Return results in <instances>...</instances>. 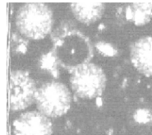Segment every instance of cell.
Listing matches in <instances>:
<instances>
[{"mask_svg": "<svg viewBox=\"0 0 152 135\" xmlns=\"http://www.w3.org/2000/svg\"><path fill=\"white\" fill-rule=\"evenodd\" d=\"M71 70L72 88L81 98H96L105 88L106 78L102 69L97 65L86 63L78 65Z\"/></svg>", "mask_w": 152, "mask_h": 135, "instance_id": "2", "label": "cell"}, {"mask_svg": "<svg viewBox=\"0 0 152 135\" xmlns=\"http://www.w3.org/2000/svg\"><path fill=\"white\" fill-rule=\"evenodd\" d=\"M35 101L41 114L47 117H59L69 110L71 95L63 83L50 82L37 90Z\"/></svg>", "mask_w": 152, "mask_h": 135, "instance_id": "3", "label": "cell"}, {"mask_svg": "<svg viewBox=\"0 0 152 135\" xmlns=\"http://www.w3.org/2000/svg\"><path fill=\"white\" fill-rule=\"evenodd\" d=\"M136 120L139 122L146 123L149 120H151V114L145 110H139L136 115Z\"/></svg>", "mask_w": 152, "mask_h": 135, "instance_id": "12", "label": "cell"}, {"mask_svg": "<svg viewBox=\"0 0 152 135\" xmlns=\"http://www.w3.org/2000/svg\"><path fill=\"white\" fill-rule=\"evenodd\" d=\"M89 45L88 40L78 32L69 33L64 37V39H59L57 42L56 54L64 53L65 54V64L67 65V61L72 60L71 69L78 65L88 63L91 57L90 51L77 50V47H81Z\"/></svg>", "mask_w": 152, "mask_h": 135, "instance_id": "5", "label": "cell"}, {"mask_svg": "<svg viewBox=\"0 0 152 135\" xmlns=\"http://www.w3.org/2000/svg\"><path fill=\"white\" fill-rule=\"evenodd\" d=\"M71 10L78 21L85 24L95 22L102 17L104 4L102 3H74Z\"/></svg>", "mask_w": 152, "mask_h": 135, "instance_id": "8", "label": "cell"}, {"mask_svg": "<svg viewBox=\"0 0 152 135\" xmlns=\"http://www.w3.org/2000/svg\"><path fill=\"white\" fill-rule=\"evenodd\" d=\"M15 135H52V124L40 112L30 111L21 114L13 123Z\"/></svg>", "mask_w": 152, "mask_h": 135, "instance_id": "6", "label": "cell"}, {"mask_svg": "<svg viewBox=\"0 0 152 135\" xmlns=\"http://www.w3.org/2000/svg\"><path fill=\"white\" fill-rule=\"evenodd\" d=\"M36 87L29 75L22 71H13L9 82V106L13 111L22 110L36 101Z\"/></svg>", "mask_w": 152, "mask_h": 135, "instance_id": "4", "label": "cell"}, {"mask_svg": "<svg viewBox=\"0 0 152 135\" xmlns=\"http://www.w3.org/2000/svg\"><path fill=\"white\" fill-rule=\"evenodd\" d=\"M42 66H45V68L51 70L53 74L56 73L57 68L56 66H54L55 63H56V59H54V57L52 56V54H51V56H50V54L45 55L42 59Z\"/></svg>", "mask_w": 152, "mask_h": 135, "instance_id": "11", "label": "cell"}, {"mask_svg": "<svg viewBox=\"0 0 152 135\" xmlns=\"http://www.w3.org/2000/svg\"><path fill=\"white\" fill-rule=\"evenodd\" d=\"M131 60L142 74L152 76V36H144L136 40L131 46Z\"/></svg>", "mask_w": 152, "mask_h": 135, "instance_id": "7", "label": "cell"}, {"mask_svg": "<svg viewBox=\"0 0 152 135\" xmlns=\"http://www.w3.org/2000/svg\"><path fill=\"white\" fill-rule=\"evenodd\" d=\"M53 23L52 11L41 3L22 5L16 16V25L23 36L31 40L45 38L51 31Z\"/></svg>", "mask_w": 152, "mask_h": 135, "instance_id": "1", "label": "cell"}, {"mask_svg": "<svg viewBox=\"0 0 152 135\" xmlns=\"http://www.w3.org/2000/svg\"><path fill=\"white\" fill-rule=\"evenodd\" d=\"M96 48L98 49L100 53H102L104 55L107 56H113L117 53L115 48L110 44L104 42H98L96 44Z\"/></svg>", "mask_w": 152, "mask_h": 135, "instance_id": "10", "label": "cell"}, {"mask_svg": "<svg viewBox=\"0 0 152 135\" xmlns=\"http://www.w3.org/2000/svg\"><path fill=\"white\" fill-rule=\"evenodd\" d=\"M126 17L136 25H145L152 18V3H135L126 9Z\"/></svg>", "mask_w": 152, "mask_h": 135, "instance_id": "9", "label": "cell"}]
</instances>
